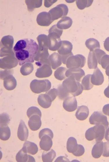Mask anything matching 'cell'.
<instances>
[{
	"mask_svg": "<svg viewBox=\"0 0 109 162\" xmlns=\"http://www.w3.org/2000/svg\"><path fill=\"white\" fill-rule=\"evenodd\" d=\"M38 46L33 39L26 38L20 39L13 48L15 56L20 66L34 62V58L38 50Z\"/></svg>",
	"mask_w": 109,
	"mask_h": 162,
	"instance_id": "obj_1",
	"label": "cell"
},
{
	"mask_svg": "<svg viewBox=\"0 0 109 162\" xmlns=\"http://www.w3.org/2000/svg\"><path fill=\"white\" fill-rule=\"evenodd\" d=\"M62 30L58 28L56 25H53L49 29L47 36V43L48 49L51 50H58L60 47L62 41L60 38Z\"/></svg>",
	"mask_w": 109,
	"mask_h": 162,
	"instance_id": "obj_2",
	"label": "cell"
},
{
	"mask_svg": "<svg viewBox=\"0 0 109 162\" xmlns=\"http://www.w3.org/2000/svg\"><path fill=\"white\" fill-rule=\"evenodd\" d=\"M62 85L66 91L74 97L79 95L83 90L81 84L71 76L65 79Z\"/></svg>",
	"mask_w": 109,
	"mask_h": 162,
	"instance_id": "obj_3",
	"label": "cell"
},
{
	"mask_svg": "<svg viewBox=\"0 0 109 162\" xmlns=\"http://www.w3.org/2000/svg\"><path fill=\"white\" fill-rule=\"evenodd\" d=\"M51 87V83L47 79L33 80L30 83V88L31 91L35 93L47 92Z\"/></svg>",
	"mask_w": 109,
	"mask_h": 162,
	"instance_id": "obj_4",
	"label": "cell"
},
{
	"mask_svg": "<svg viewBox=\"0 0 109 162\" xmlns=\"http://www.w3.org/2000/svg\"><path fill=\"white\" fill-rule=\"evenodd\" d=\"M86 58L83 55L77 54L70 56L67 59L66 66L68 68H82L85 65Z\"/></svg>",
	"mask_w": 109,
	"mask_h": 162,
	"instance_id": "obj_5",
	"label": "cell"
},
{
	"mask_svg": "<svg viewBox=\"0 0 109 162\" xmlns=\"http://www.w3.org/2000/svg\"><path fill=\"white\" fill-rule=\"evenodd\" d=\"M68 12L67 6L64 4H60L50 10L49 12L51 15L52 20L54 21L65 17Z\"/></svg>",
	"mask_w": 109,
	"mask_h": 162,
	"instance_id": "obj_6",
	"label": "cell"
},
{
	"mask_svg": "<svg viewBox=\"0 0 109 162\" xmlns=\"http://www.w3.org/2000/svg\"><path fill=\"white\" fill-rule=\"evenodd\" d=\"M14 53L7 55L0 59V68L3 69H10L15 67L18 64V61L15 57Z\"/></svg>",
	"mask_w": 109,
	"mask_h": 162,
	"instance_id": "obj_7",
	"label": "cell"
},
{
	"mask_svg": "<svg viewBox=\"0 0 109 162\" xmlns=\"http://www.w3.org/2000/svg\"><path fill=\"white\" fill-rule=\"evenodd\" d=\"M53 21L50 13L45 11L40 13L37 15L36 18L37 23L41 26H49Z\"/></svg>",
	"mask_w": 109,
	"mask_h": 162,
	"instance_id": "obj_8",
	"label": "cell"
},
{
	"mask_svg": "<svg viewBox=\"0 0 109 162\" xmlns=\"http://www.w3.org/2000/svg\"><path fill=\"white\" fill-rule=\"evenodd\" d=\"M89 121L91 124L97 125L103 124L107 126L108 124L106 117L97 111L94 112L92 114L89 118Z\"/></svg>",
	"mask_w": 109,
	"mask_h": 162,
	"instance_id": "obj_9",
	"label": "cell"
},
{
	"mask_svg": "<svg viewBox=\"0 0 109 162\" xmlns=\"http://www.w3.org/2000/svg\"><path fill=\"white\" fill-rule=\"evenodd\" d=\"M52 73L51 65L47 64H44L37 69L35 75L39 78H46L50 76Z\"/></svg>",
	"mask_w": 109,
	"mask_h": 162,
	"instance_id": "obj_10",
	"label": "cell"
},
{
	"mask_svg": "<svg viewBox=\"0 0 109 162\" xmlns=\"http://www.w3.org/2000/svg\"><path fill=\"white\" fill-rule=\"evenodd\" d=\"M66 77H74L76 81L80 82L81 79L85 75L84 71L80 68H72L67 70L65 73Z\"/></svg>",
	"mask_w": 109,
	"mask_h": 162,
	"instance_id": "obj_11",
	"label": "cell"
},
{
	"mask_svg": "<svg viewBox=\"0 0 109 162\" xmlns=\"http://www.w3.org/2000/svg\"><path fill=\"white\" fill-rule=\"evenodd\" d=\"M63 107L64 109L68 112H72L76 110L77 107V102L75 97H68L64 101Z\"/></svg>",
	"mask_w": 109,
	"mask_h": 162,
	"instance_id": "obj_12",
	"label": "cell"
},
{
	"mask_svg": "<svg viewBox=\"0 0 109 162\" xmlns=\"http://www.w3.org/2000/svg\"><path fill=\"white\" fill-rule=\"evenodd\" d=\"M17 136L19 139L22 141H25L28 138V130L22 120L20 121L18 129Z\"/></svg>",
	"mask_w": 109,
	"mask_h": 162,
	"instance_id": "obj_13",
	"label": "cell"
},
{
	"mask_svg": "<svg viewBox=\"0 0 109 162\" xmlns=\"http://www.w3.org/2000/svg\"><path fill=\"white\" fill-rule=\"evenodd\" d=\"M41 117L37 115L31 116L29 118L28 125L30 128L33 131H36L40 127L42 124Z\"/></svg>",
	"mask_w": 109,
	"mask_h": 162,
	"instance_id": "obj_14",
	"label": "cell"
},
{
	"mask_svg": "<svg viewBox=\"0 0 109 162\" xmlns=\"http://www.w3.org/2000/svg\"><path fill=\"white\" fill-rule=\"evenodd\" d=\"M72 48L73 45L70 42L67 40L62 41L61 46L57 51L60 55H66L72 53Z\"/></svg>",
	"mask_w": 109,
	"mask_h": 162,
	"instance_id": "obj_15",
	"label": "cell"
},
{
	"mask_svg": "<svg viewBox=\"0 0 109 162\" xmlns=\"http://www.w3.org/2000/svg\"><path fill=\"white\" fill-rule=\"evenodd\" d=\"M49 60L52 69H55L62 64L60 55L57 53L54 52L49 55Z\"/></svg>",
	"mask_w": 109,
	"mask_h": 162,
	"instance_id": "obj_16",
	"label": "cell"
},
{
	"mask_svg": "<svg viewBox=\"0 0 109 162\" xmlns=\"http://www.w3.org/2000/svg\"><path fill=\"white\" fill-rule=\"evenodd\" d=\"M52 139L47 135H43L41 138L39 145L40 148L45 151H49L53 145Z\"/></svg>",
	"mask_w": 109,
	"mask_h": 162,
	"instance_id": "obj_17",
	"label": "cell"
},
{
	"mask_svg": "<svg viewBox=\"0 0 109 162\" xmlns=\"http://www.w3.org/2000/svg\"><path fill=\"white\" fill-rule=\"evenodd\" d=\"M3 80V86L5 88L8 90H14L17 85L16 79L12 74H10L5 77Z\"/></svg>",
	"mask_w": 109,
	"mask_h": 162,
	"instance_id": "obj_18",
	"label": "cell"
},
{
	"mask_svg": "<svg viewBox=\"0 0 109 162\" xmlns=\"http://www.w3.org/2000/svg\"><path fill=\"white\" fill-rule=\"evenodd\" d=\"M37 101L39 105L44 108H47L51 105L52 100L47 94H41L38 97Z\"/></svg>",
	"mask_w": 109,
	"mask_h": 162,
	"instance_id": "obj_19",
	"label": "cell"
},
{
	"mask_svg": "<svg viewBox=\"0 0 109 162\" xmlns=\"http://www.w3.org/2000/svg\"><path fill=\"white\" fill-rule=\"evenodd\" d=\"M22 149L17 153L16 156V160L18 162H35L34 158L28 155Z\"/></svg>",
	"mask_w": 109,
	"mask_h": 162,
	"instance_id": "obj_20",
	"label": "cell"
},
{
	"mask_svg": "<svg viewBox=\"0 0 109 162\" xmlns=\"http://www.w3.org/2000/svg\"><path fill=\"white\" fill-rule=\"evenodd\" d=\"M89 114V109L88 107L85 105H82L78 107L75 116L78 119L83 121L87 118Z\"/></svg>",
	"mask_w": 109,
	"mask_h": 162,
	"instance_id": "obj_21",
	"label": "cell"
},
{
	"mask_svg": "<svg viewBox=\"0 0 109 162\" xmlns=\"http://www.w3.org/2000/svg\"><path fill=\"white\" fill-rule=\"evenodd\" d=\"M91 82L93 85L99 86L101 84L103 80V75L98 68L96 69L93 74L92 75L91 79Z\"/></svg>",
	"mask_w": 109,
	"mask_h": 162,
	"instance_id": "obj_22",
	"label": "cell"
},
{
	"mask_svg": "<svg viewBox=\"0 0 109 162\" xmlns=\"http://www.w3.org/2000/svg\"><path fill=\"white\" fill-rule=\"evenodd\" d=\"M22 149L25 152L31 155H35L38 152V148L35 143L26 141L24 143Z\"/></svg>",
	"mask_w": 109,
	"mask_h": 162,
	"instance_id": "obj_23",
	"label": "cell"
},
{
	"mask_svg": "<svg viewBox=\"0 0 109 162\" xmlns=\"http://www.w3.org/2000/svg\"><path fill=\"white\" fill-rule=\"evenodd\" d=\"M73 21L70 17L65 16L58 21L56 25L58 28L61 29H65L69 28L72 26Z\"/></svg>",
	"mask_w": 109,
	"mask_h": 162,
	"instance_id": "obj_24",
	"label": "cell"
},
{
	"mask_svg": "<svg viewBox=\"0 0 109 162\" xmlns=\"http://www.w3.org/2000/svg\"><path fill=\"white\" fill-rule=\"evenodd\" d=\"M78 144L76 139L73 137H69L67 143V151L73 153L76 152L78 148Z\"/></svg>",
	"mask_w": 109,
	"mask_h": 162,
	"instance_id": "obj_25",
	"label": "cell"
},
{
	"mask_svg": "<svg viewBox=\"0 0 109 162\" xmlns=\"http://www.w3.org/2000/svg\"><path fill=\"white\" fill-rule=\"evenodd\" d=\"M98 61L93 51H90L87 58V65L90 69H96L97 68Z\"/></svg>",
	"mask_w": 109,
	"mask_h": 162,
	"instance_id": "obj_26",
	"label": "cell"
},
{
	"mask_svg": "<svg viewBox=\"0 0 109 162\" xmlns=\"http://www.w3.org/2000/svg\"><path fill=\"white\" fill-rule=\"evenodd\" d=\"M85 45L90 51H93L95 49L100 48V43L99 41L93 38H90L87 39L85 41Z\"/></svg>",
	"mask_w": 109,
	"mask_h": 162,
	"instance_id": "obj_27",
	"label": "cell"
},
{
	"mask_svg": "<svg viewBox=\"0 0 109 162\" xmlns=\"http://www.w3.org/2000/svg\"><path fill=\"white\" fill-rule=\"evenodd\" d=\"M102 142H97L92 148V154L93 157L97 158H99L102 154L103 149Z\"/></svg>",
	"mask_w": 109,
	"mask_h": 162,
	"instance_id": "obj_28",
	"label": "cell"
},
{
	"mask_svg": "<svg viewBox=\"0 0 109 162\" xmlns=\"http://www.w3.org/2000/svg\"><path fill=\"white\" fill-rule=\"evenodd\" d=\"M56 156L55 151L53 149L50 151H44L42 156V159L44 162H51L53 161Z\"/></svg>",
	"mask_w": 109,
	"mask_h": 162,
	"instance_id": "obj_29",
	"label": "cell"
},
{
	"mask_svg": "<svg viewBox=\"0 0 109 162\" xmlns=\"http://www.w3.org/2000/svg\"><path fill=\"white\" fill-rule=\"evenodd\" d=\"M10 135V130L8 126H0V138L1 140L6 141L8 140Z\"/></svg>",
	"mask_w": 109,
	"mask_h": 162,
	"instance_id": "obj_30",
	"label": "cell"
},
{
	"mask_svg": "<svg viewBox=\"0 0 109 162\" xmlns=\"http://www.w3.org/2000/svg\"><path fill=\"white\" fill-rule=\"evenodd\" d=\"M91 74H88L83 78L81 82V85L83 90H89L93 87V85L91 83Z\"/></svg>",
	"mask_w": 109,
	"mask_h": 162,
	"instance_id": "obj_31",
	"label": "cell"
},
{
	"mask_svg": "<svg viewBox=\"0 0 109 162\" xmlns=\"http://www.w3.org/2000/svg\"><path fill=\"white\" fill-rule=\"evenodd\" d=\"M42 0H25L29 12L32 11L34 8H39L42 5Z\"/></svg>",
	"mask_w": 109,
	"mask_h": 162,
	"instance_id": "obj_32",
	"label": "cell"
},
{
	"mask_svg": "<svg viewBox=\"0 0 109 162\" xmlns=\"http://www.w3.org/2000/svg\"><path fill=\"white\" fill-rule=\"evenodd\" d=\"M93 127L95 133V140L96 142H99L103 138V128L101 125H96Z\"/></svg>",
	"mask_w": 109,
	"mask_h": 162,
	"instance_id": "obj_33",
	"label": "cell"
},
{
	"mask_svg": "<svg viewBox=\"0 0 109 162\" xmlns=\"http://www.w3.org/2000/svg\"><path fill=\"white\" fill-rule=\"evenodd\" d=\"M34 69L33 65L30 62L26 63L20 68V72L24 76H27L31 73Z\"/></svg>",
	"mask_w": 109,
	"mask_h": 162,
	"instance_id": "obj_34",
	"label": "cell"
},
{
	"mask_svg": "<svg viewBox=\"0 0 109 162\" xmlns=\"http://www.w3.org/2000/svg\"><path fill=\"white\" fill-rule=\"evenodd\" d=\"M67 69L63 67L58 68L54 72V76L57 79L61 81L66 78L65 73Z\"/></svg>",
	"mask_w": 109,
	"mask_h": 162,
	"instance_id": "obj_35",
	"label": "cell"
},
{
	"mask_svg": "<svg viewBox=\"0 0 109 162\" xmlns=\"http://www.w3.org/2000/svg\"><path fill=\"white\" fill-rule=\"evenodd\" d=\"M58 96L60 99L65 100L69 97V93L63 87L62 84L60 85L58 88Z\"/></svg>",
	"mask_w": 109,
	"mask_h": 162,
	"instance_id": "obj_36",
	"label": "cell"
},
{
	"mask_svg": "<svg viewBox=\"0 0 109 162\" xmlns=\"http://www.w3.org/2000/svg\"><path fill=\"white\" fill-rule=\"evenodd\" d=\"M93 0H76V4L78 8L80 10H83L85 8L91 6Z\"/></svg>",
	"mask_w": 109,
	"mask_h": 162,
	"instance_id": "obj_37",
	"label": "cell"
},
{
	"mask_svg": "<svg viewBox=\"0 0 109 162\" xmlns=\"http://www.w3.org/2000/svg\"><path fill=\"white\" fill-rule=\"evenodd\" d=\"M0 126H8L10 121L9 115L6 113H3L0 114Z\"/></svg>",
	"mask_w": 109,
	"mask_h": 162,
	"instance_id": "obj_38",
	"label": "cell"
},
{
	"mask_svg": "<svg viewBox=\"0 0 109 162\" xmlns=\"http://www.w3.org/2000/svg\"><path fill=\"white\" fill-rule=\"evenodd\" d=\"M26 114L29 118L34 115H38L41 117L42 116V113L40 109L34 106L29 108L27 110Z\"/></svg>",
	"mask_w": 109,
	"mask_h": 162,
	"instance_id": "obj_39",
	"label": "cell"
},
{
	"mask_svg": "<svg viewBox=\"0 0 109 162\" xmlns=\"http://www.w3.org/2000/svg\"><path fill=\"white\" fill-rule=\"evenodd\" d=\"M85 137L88 141H92L95 138V135L93 127L88 129L85 133Z\"/></svg>",
	"mask_w": 109,
	"mask_h": 162,
	"instance_id": "obj_40",
	"label": "cell"
},
{
	"mask_svg": "<svg viewBox=\"0 0 109 162\" xmlns=\"http://www.w3.org/2000/svg\"><path fill=\"white\" fill-rule=\"evenodd\" d=\"M47 135L49 136L52 139L53 134L52 131L48 128H45L41 130L39 133V137L40 139L44 135Z\"/></svg>",
	"mask_w": 109,
	"mask_h": 162,
	"instance_id": "obj_41",
	"label": "cell"
},
{
	"mask_svg": "<svg viewBox=\"0 0 109 162\" xmlns=\"http://www.w3.org/2000/svg\"><path fill=\"white\" fill-rule=\"evenodd\" d=\"M98 62L100 64L101 60L103 55L105 54V53L103 50L99 49H97L94 51Z\"/></svg>",
	"mask_w": 109,
	"mask_h": 162,
	"instance_id": "obj_42",
	"label": "cell"
},
{
	"mask_svg": "<svg viewBox=\"0 0 109 162\" xmlns=\"http://www.w3.org/2000/svg\"><path fill=\"white\" fill-rule=\"evenodd\" d=\"M14 73L13 69H5L4 70L0 71V79H3L7 76L10 75Z\"/></svg>",
	"mask_w": 109,
	"mask_h": 162,
	"instance_id": "obj_43",
	"label": "cell"
},
{
	"mask_svg": "<svg viewBox=\"0 0 109 162\" xmlns=\"http://www.w3.org/2000/svg\"><path fill=\"white\" fill-rule=\"evenodd\" d=\"M45 93L50 97L52 101H53L58 95V90L55 88H53L48 91Z\"/></svg>",
	"mask_w": 109,
	"mask_h": 162,
	"instance_id": "obj_44",
	"label": "cell"
},
{
	"mask_svg": "<svg viewBox=\"0 0 109 162\" xmlns=\"http://www.w3.org/2000/svg\"><path fill=\"white\" fill-rule=\"evenodd\" d=\"M85 152V149L83 146L80 144H78V148L76 151L72 154L76 156H82Z\"/></svg>",
	"mask_w": 109,
	"mask_h": 162,
	"instance_id": "obj_45",
	"label": "cell"
},
{
	"mask_svg": "<svg viewBox=\"0 0 109 162\" xmlns=\"http://www.w3.org/2000/svg\"><path fill=\"white\" fill-rule=\"evenodd\" d=\"M109 63V55H105L101 59L100 64L102 67L104 68L106 65Z\"/></svg>",
	"mask_w": 109,
	"mask_h": 162,
	"instance_id": "obj_46",
	"label": "cell"
},
{
	"mask_svg": "<svg viewBox=\"0 0 109 162\" xmlns=\"http://www.w3.org/2000/svg\"><path fill=\"white\" fill-rule=\"evenodd\" d=\"M55 162H69V160L66 157L60 156L57 158Z\"/></svg>",
	"mask_w": 109,
	"mask_h": 162,
	"instance_id": "obj_47",
	"label": "cell"
},
{
	"mask_svg": "<svg viewBox=\"0 0 109 162\" xmlns=\"http://www.w3.org/2000/svg\"><path fill=\"white\" fill-rule=\"evenodd\" d=\"M57 0H45L44 6L46 7H50Z\"/></svg>",
	"mask_w": 109,
	"mask_h": 162,
	"instance_id": "obj_48",
	"label": "cell"
},
{
	"mask_svg": "<svg viewBox=\"0 0 109 162\" xmlns=\"http://www.w3.org/2000/svg\"><path fill=\"white\" fill-rule=\"evenodd\" d=\"M103 155L105 156H109V143H105V150Z\"/></svg>",
	"mask_w": 109,
	"mask_h": 162,
	"instance_id": "obj_49",
	"label": "cell"
},
{
	"mask_svg": "<svg viewBox=\"0 0 109 162\" xmlns=\"http://www.w3.org/2000/svg\"><path fill=\"white\" fill-rule=\"evenodd\" d=\"M104 46L105 49L109 51V37L105 39L104 43Z\"/></svg>",
	"mask_w": 109,
	"mask_h": 162,
	"instance_id": "obj_50",
	"label": "cell"
},
{
	"mask_svg": "<svg viewBox=\"0 0 109 162\" xmlns=\"http://www.w3.org/2000/svg\"><path fill=\"white\" fill-rule=\"evenodd\" d=\"M105 137L106 139L109 141V128L106 132Z\"/></svg>",
	"mask_w": 109,
	"mask_h": 162,
	"instance_id": "obj_51",
	"label": "cell"
}]
</instances>
